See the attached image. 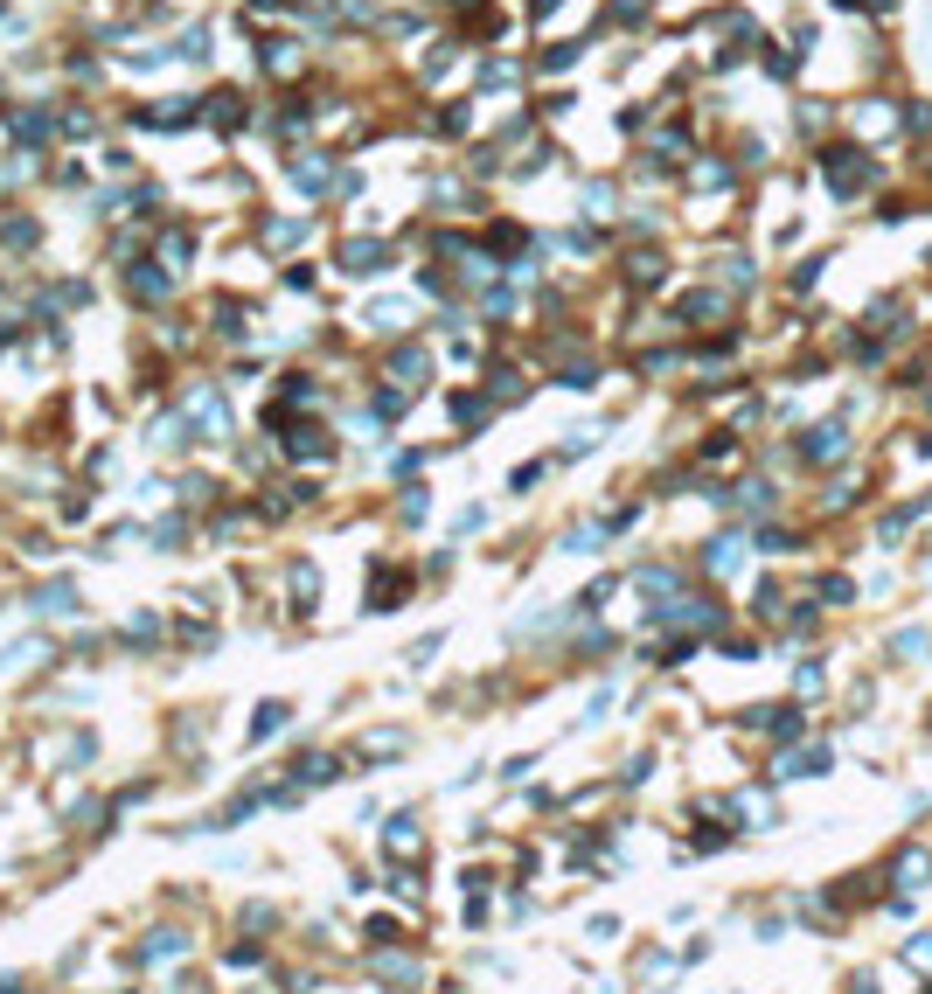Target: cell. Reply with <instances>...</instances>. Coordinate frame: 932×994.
I'll use <instances>...</instances> for the list:
<instances>
[{
	"mask_svg": "<svg viewBox=\"0 0 932 994\" xmlns=\"http://www.w3.org/2000/svg\"><path fill=\"white\" fill-rule=\"evenodd\" d=\"M174 63H202V56H209V35H202V28H188V35H174Z\"/></svg>",
	"mask_w": 932,
	"mask_h": 994,
	"instance_id": "6da1fadb",
	"label": "cell"
},
{
	"mask_svg": "<svg viewBox=\"0 0 932 994\" xmlns=\"http://www.w3.org/2000/svg\"><path fill=\"white\" fill-rule=\"evenodd\" d=\"M126 286H133L139 299H160V292H167V279H160L154 264H139V271H126Z\"/></svg>",
	"mask_w": 932,
	"mask_h": 994,
	"instance_id": "7a4b0ae2",
	"label": "cell"
},
{
	"mask_svg": "<svg viewBox=\"0 0 932 994\" xmlns=\"http://www.w3.org/2000/svg\"><path fill=\"white\" fill-rule=\"evenodd\" d=\"M209 119H216V126H237V119H244V111H237V91H216V98H209Z\"/></svg>",
	"mask_w": 932,
	"mask_h": 994,
	"instance_id": "3957f363",
	"label": "cell"
},
{
	"mask_svg": "<svg viewBox=\"0 0 932 994\" xmlns=\"http://www.w3.org/2000/svg\"><path fill=\"white\" fill-rule=\"evenodd\" d=\"M807 452H814V459H835V452H842V431H835V424H828V431H807Z\"/></svg>",
	"mask_w": 932,
	"mask_h": 994,
	"instance_id": "277c9868",
	"label": "cell"
},
{
	"mask_svg": "<svg viewBox=\"0 0 932 994\" xmlns=\"http://www.w3.org/2000/svg\"><path fill=\"white\" fill-rule=\"evenodd\" d=\"M42 132H49L42 111H14V139H42Z\"/></svg>",
	"mask_w": 932,
	"mask_h": 994,
	"instance_id": "5b68a950",
	"label": "cell"
},
{
	"mask_svg": "<svg viewBox=\"0 0 932 994\" xmlns=\"http://www.w3.org/2000/svg\"><path fill=\"white\" fill-rule=\"evenodd\" d=\"M293 182H299V188H327V167H320V160H306V167H299V160H293Z\"/></svg>",
	"mask_w": 932,
	"mask_h": 994,
	"instance_id": "8992f818",
	"label": "cell"
},
{
	"mask_svg": "<svg viewBox=\"0 0 932 994\" xmlns=\"http://www.w3.org/2000/svg\"><path fill=\"white\" fill-rule=\"evenodd\" d=\"M265 63H271V70H293V63H299V49H293V42H271V49H265Z\"/></svg>",
	"mask_w": 932,
	"mask_h": 994,
	"instance_id": "52a82bcc",
	"label": "cell"
},
{
	"mask_svg": "<svg viewBox=\"0 0 932 994\" xmlns=\"http://www.w3.org/2000/svg\"><path fill=\"white\" fill-rule=\"evenodd\" d=\"M299 230H306V223H265V244H293Z\"/></svg>",
	"mask_w": 932,
	"mask_h": 994,
	"instance_id": "ba28073f",
	"label": "cell"
}]
</instances>
